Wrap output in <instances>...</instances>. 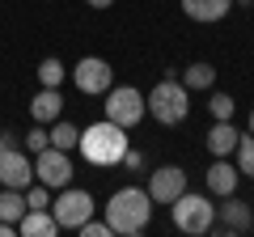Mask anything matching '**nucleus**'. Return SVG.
Here are the masks:
<instances>
[{
    "instance_id": "nucleus-15",
    "label": "nucleus",
    "mask_w": 254,
    "mask_h": 237,
    "mask_svg": "<svg viewBox=\"0 0 254 237\" xmlns=\"http://www.w3.org/2000/svg\"><path fill=\"white\" fill-rule=\"evenodd\" d=\"M17 233L21 237H55V233H60V225H55L51 208H30L26 216L17 220Z\"/></svg>"
},
{
    "instance_id": "nucleus-2",
    "label": "nucleus",
    "mask_w": 254,
    "mask_h": 237,
    "mask_svg": "<svg viewBox=\"0 0 254 237\" xmlns=\"http://www.w3.org/2000/svg\"><path fill=\"white\" fill-rule=\"evenodd\" d=\"M127 148H131L127 144V127L110 123V118L89 123V127L81 131V140H76V153H81L89 165H119Z\"/></svg>"
},
{
    "instance_id": "nucleus-6",
    "label": "nucleus",
    "mask_w": 254,
    "mask_h": 237,
    "mask_svg": "<svg viewBox=\"0 0 254 237\" xmlns=\"http://www.w3.org/2000/svg\"><path fill=\"white\" fill-rule=\"evenodd\" d=\"M106 118L131 131L140 118H144V93H140L136 85H110L106 89Z\"/></svg>"
},
{
    "instance_id": "nucleus-29",
    "label": "nucleus",
    "mask_w": 254,
    "mask_h": 237,
    "mask_svg": "<svg viewBox=\"0 0 254 237\" xmlns=\"http://www.w3.org/2000/svg\"><path fill=\"white\" fill-rule=\"evenodd\" d=\"M246 127H250V136H254V110H250V123H246Z\"/></svg>"
},
{
    "instance_id": "nucleus-27",
    "label": "nucleus",
    "mask_w": 254,
    "mask_h": 237,
    "mask_svg": "<svg viewBox=\"0 0 254 237\" xmlns=\"http://www.w3.org/2000/svg\"><path fill=\"white\" fill-rule=\"evenodd\" d=\"M17 233V225H13V220H0V237H13Z\"/></svg>"
},
{
    "instance_id": "nucleus-20",
    "label": "nucleus",
    "mask_w": 254,
    "mask_h": 237,
    "mask_svg": "<svg viewBox=\"0 0 254 237\" xmlns=\"http://www.w3.org/2000/svg\"><path fill=\"white\" fill-rule=\"evenodd\" d=\"M64 76H68V68H64L55 55H47L43 64H38V85H47V89H60Z\"/></svg>"
},
{
    "instance_id": "nucleus-12",
    "label": "nucleus",
    "mask_w": 254,
    "mask_h": 237,
    "mask_svg": "<svg viewBox=\"0 0 254 237\" xmlns=\"http://www.w3.org/2000/svg\"><path fill=\"white\" fill-rule=\"evenodd\" d=\"M250 225H254V212L246 208L242 199H233V195H229V199L216 208V225H212V229H220V233H246Z\"/></svg>"
},
{
    "instance_id": "nucleus-17",
    "label": "nucleus",
    "mask_w": 254,
    "mask_h": 237,
    "mask_svg": "<svg viewBox=\"0 0 254 237\" xmlns=\"http://www.w3.org/2000/svg\"><path fill=\"white\" fill-rule=\"evenodd\" d=\"M30 212V203H26V191H13V186H0V220H13L17 225L21 216Z\"/></svg>"
},
{
    "instance_id": "nucleus-25",
    "label": "nucleus",
    "mask_w": 254,
    "mask_h": 237,
    "mask_svg": "<svg viewBox=\"0 0 254 237\" xmlns=\"http://www.w3.org/2000/svg\"><path fill=\"white\" fill-rule=\"evenodd\" d=\"M76 233H81V237H110V225H106V220H85V225L81 229H76Z\"/></svg>"
},
{
    "instance_id": "nucleus-18",
    "label": "nucleus",
    "mask_w": 254,
    "mask_h": 237,
    "mask_svg": "<svg viewBox=\"0 0 254 237\" xmlns=\"http://www.w3.org/2000/svg\"><path fill=\"white\" fill-rule=\"evenodd\" d=\"M212 81H216V68L208 59H195V64L182 68V85L187 89H212Z\"/></svg>"
},
{
    "instance_id": "nucleus-21",
    "label": "nucleus",
    "mask_w": 254,
    "mask_h": 237,
    "mask_svg": "<svg viewBox=\"0 0 254 237\" xmlns=\"http://www.w3.org/2000/svg\"><path fill=\"white\" fill-rule=\"evenodd\" d=\"M233 165L237 174H246V178H254V136H242L233 148Z\"/></svg>"
},
{
    "instance_id": "nucleus-28",
    "label": "nucleus",
    "mask_w": 254,
    "mask_h": 237,
    "mask_svg": "<svg viewBox=\"0 0 254 237\" xmlns=\"http://www.w3.org/2000/svg\"><path fill=\"white\" fill-rule=\"evenodd\" d=\"M85 4H89V9H110L115 0H85Z\"/></svg>"
},
{
    "instance_id": "nucleus-1",
    "label": "nucleus",
    "mask_w": 254,
    "mask_h": 237,
    "mask_svg": "<svg viewBox=\"0 0 254 237\" xmlns=\"http://www.w3.org/2000/svg\"><path fill=\"white\" fill-rule=\"evenodd\" d=\"M148 220H153V199H148L144 186H119V191L110 195V203H106L110 233L136 237V233H144V229H148Z\"/></svg>"
},
{
    "instance_id": "nucleus-13",
    "label": "nucleus",
    "mask_w": 254,
    "mask_h": 237,
    "mask_svg": "<svg viewBox=\"0 0 254 237\" xmlns=\"http://www.w3.org/2000/svg\"><path fill=\"white\" fill-rule=\"evenodd\" d=\"M203 140H208V153H212V157H233V148H237V140H242V131L233 127V118H216Z\"/></svg>"
},
{
    "instance_id": "nucleus-14",
    "label": "nucleus",
    "mask_w": 254,
    "mask_h": 237,
    "mask_svg": "<svg viewBox=\"0 0 254 237\" xmlns=\"http://www.w3.org/2000/svg\"><path fill=\"white\" fill-rule=\"evenodd\" d=\"M30 115H34V123H47V127H51L55 118L64 115V98H60V89H38L34 98H30Z\"/></svg>"
},
{
    "instance_id": "nucleus-8",
    "label": "nucleus",
    "mask_w": 254,
    "mask_h": 237,
    "mask_svg": "<svg viewBox=\"0 0 254 237\" xmlns=\"http://www.w3.org/2000/svg\"><path fill=\"white\" fill-rule=\"evenodd\" d=\"M34 182L51 186V191H64V186L72 182V157L64 153V148L47 144L43 153H34Z\"/></svg>"
},
{
    "instance_id": "nucleus-26",
    "label": "nucleus",
    "mask_w": 254,
    "mask_h": 237,
    "mask_svg": "<svg viewBox=\"0 0 254 237\" xmlns=\"http://www.w3.org/2000/svg\"><path fill=\"white\" fill-rule=\"evenodd\" d=\"M140 161H144V157H140V153H131V148H127V153H123V161H119V165H127V170H140Z\"/></svg>"
},
{
    "instance_id": "nucleus-4",
    "label": "nucleus",
    "mask_w": 254,
    "mask_h": 237,
    "mask_svg": "<svg viewBox=\"0 0 254 237\" xmlns=\"http://www.w3.org/2000/svg\"><path fill=\"white\" fill-rule=\"evenodd\" d=\"M170 216H174V229L178 233H212L216 225V208H212V195H195V191H182L178 199L170 203Z\"/></svg>"
},
{
    "instance_id": "nucleus-22",
    "label": "nucleus",
    "mask_w": 254,
    "mask_h": 237,
    "mask_svg": "<svg viewBox=\"0 0 254 237\" xmlns=\"http://www.w3.org/2000/svg\"><path fill=\"white\" fill-rule=\"evenodd\" d=\"M208 93H212V89H208ZM208 110H212V118H233L237 102H233V93H212V98H208Z\"/></svg>"
},
{
    "instance_id": "nucleus-24",
    "label": "nucleus",
    "mask_w": 254,
    "mask_h": 237,
    "mask_svg": "<svg viewBox=\"0 0 254 237\" xmlns=\"http://www.w3.org/2000/svg\"><path fill=\"white\" fill-rule=\"evenodd\" d=\"M26 203H30V208H51V186L30 182V186H26Z\"/></svg>"
},
{
    "instance_id": "nucleus-5",
    "label": "nucleus",
    "mask_w": 254,
    "mask_h": 237,
    "mask_svg": "<svg viewBox=\"0 0 254 237\" xmlns=\"http://www.w3.org/2000/svg\"><path fill=\"white\" fill-rule=\"evenodd\" d=\"M34 182V161L17 148V136H0V186H13V191H26Z\"/></svg>"
},
{
    "instance_id": "nucleus-3",
    "label": "nucleus",
    "mask_w": 254,
    "mask_h": 237,
    "mask_svg": "<svg viewBox=\"0 0 254 237\" xmlns=\"http://www.w3.org/2000/svg\"><path fill=\"white\" fill-rule=\"evenodd\" d=\"M144 110L161 123V127H178L182 118L190 115V89L178 81V76H165V81H157L153 89H148Z\"/></svg>"
},
{
    "instance_id": "nucleus-9",
    "label": "nucleus",
    "mask_w": 254,
    "mask_h": 237,
    "mask_svg": "<svg viewBox=\"0 0 254 237\" xmlns=\"http://www.w3.org/2000/svg\"><path fill=\"white\" fill-rule=\"evenodd\" d=\"M72 81H76V89H81V93H89V98H102V93L115 85V68H110L106 59H98V55H85V59H76Z\"/></svg>"
},
{
    "instance_id": "nucleus-7",
    "label": "nucleus",
    "mask_w": 254,
    "mask_h": 237,
    "mask_svg": "<svg viewBox=\"0 0 254 237\" xmlns=\"http://www.w3.org/2000/svg\"><path fill=\"white\" fill-rule=\"evenodd\" d=\"M51 216H55V225H60V229H72V233H76V229L93 216V195L68 182V186L60 191V199L51 203Z\"/></svg>"
},
{
    "instance_id": "nucleus-16",
    "label": "nucleus",
    "mask_w": 254,
    "mask_h": 237,
    "mask_svg": "<svg viewBox=\"0 0 254 237\" xmlns=\"http://www.w3.org/2000/svg\"><path fill=\"white\" fill-rule=\"evenodd\" d=\"M229 9H233V0H182V13L190 21H203V26L229 17Z\"/></svg>"
},
{
    "instance_id": "nucleus-19",
    "label": "nucleus",
    "mask_w": 254,
    "mask_h": 237,
    "mask_svg": "<svg viewBox=\"0 0 254 237\" xmlns=\"http://www.w3.org/2000/svg\"><path fill=\"white\" fill-rule=\"evenodd\" d=\"M47 136H51V148H64V153H72V148H76V140H81V131H76L72 123L55 118L51 127H47Z\"/></svg>"
},
{
    "instance_id": "nucleus-23",
    "label": "nucleus",
    "mask_w": 254,
    "mask_h": 237,
    "mask_svg": "<svg viewBox=\"0 0 254 237\" xmlns=\"http://www.w3.org/2000/svg\"><path fill=\"white\" fill-rule=\"evenodd\" d=\"M21 144H26L30 153H43V148L51 144V136H47V123H34V127H30L26 136H21Z\"/></svg>"
},
{
    "instance_id": "nucleus-11",
    "label": "nucleus",
    "mask_w": 254,
    "mask_h": 237,
    "mask_svg": "<svg viewBox=\"0 0 254 237\" xmlns=\"http://www.w3.org/2000/svg\"><path fill=\"white\" fill-rule=\"evenodd\" d=\"M237 182H242L237 165L229 161V157H216L212 170H208V195L212 199H229V195H237Z\"/></svg>"
},
{
    "instance_id": "nucleus-10",
    "label": "nucleus",
    "mask_w": 254,
    "mask_h": 237,
    "mask_svg": "<svg viewBox=\"0 0 254 237\" xmlns=\"http://www.w3.org/2000/svg\"><path fill=\"white\" fill-rule=\"evenodd\" d=\"M187 191V170L182 165H161V170L148 174V199L153 203H174Z\"/></svg>"
}]
</instances>
